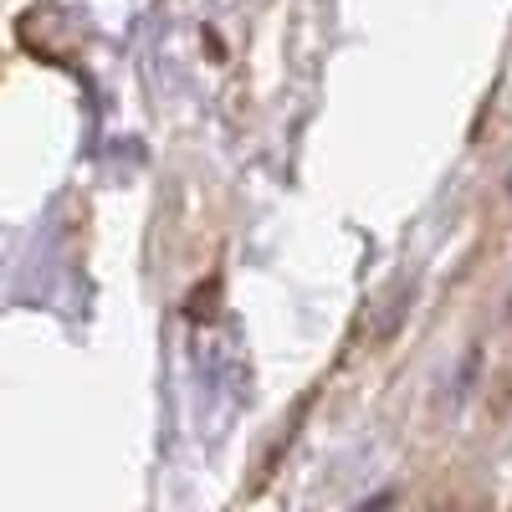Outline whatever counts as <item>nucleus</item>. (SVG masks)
I'll return each instance as SVG.
<instances>
[{
	"label": "nucleus",
	"instance_id": "obj_1",
	"mask_svg": "<svg viewBox=\"0 0 512 512\" xmlns=\"http://www.w3.org/2000/svg\"><path fill=\"white\" fill-rule=\"evenodd\" d=\"M390 507H395V502H390V492H384V497H374V502H369V507H359V512H390Z\"/></svg>",
	"mask_w": 512,
	"mask_h": 512
}]
</instances>
